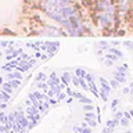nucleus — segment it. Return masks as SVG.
<instances>
[{"label": "nucleus", "mask_w": 133, "mask_h": 133, "mask_svg": "<svg viewBox=\"0 0 133 133\" xmlns=\"http://www.w3.org/2000/svg\"><path fill=\"white\" fill-rule=\"evenodd\" d=\"M14 29L21 35H97L89 12L78 0H21Z\"/></svg>", "instance_id": "obj_1"}, {"label": "nucleus", "mask_w": 133, "mask_h": 133, "mask_svg": "<svg viewBox=\"0 0 133 133\" xmlns=\"http://www.w3.org/2000/svg\"><path fill=\"white\" fill-rule=\"evenodd\" d=\"M85 110H89V111H91V110H93V107H91V105H85Z\"/></svg>", "instance_id": "obj_2"}, {"label": "nucleus", "mask_w": 133, "mask_h": 133, "mask_svg": "<svg viewBox=\"0 0 133 133\" xmlns=\"http://www.w3.org/2000/svg\"><path fill=\"white\" fill-rule=\"evenodd\" d=\"M125 133H132V132H130V130H128V132H125Z\"/></svg>", "instance_id": "obj_3"}]
</instances>
